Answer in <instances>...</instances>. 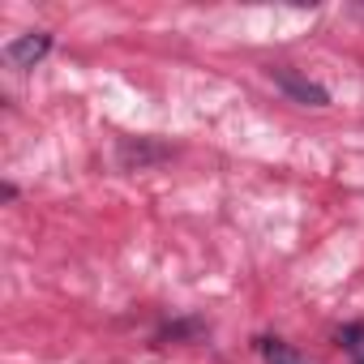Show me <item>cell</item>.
I'll list each match as a JSON object with an SVG mask.
<instances>
[{
  "label": "cell",
  "instance_id": "cell-1",
  "mask_svg": "<svg viewBox=\"0 0 364 364\" xmlns=\"http://www.w3.org/2000/svg\"><path fill=\"white\" fill-rule=\"evenodd\" d=\"M270 77H274V82H279L296 103H304V107H326V103H330V95H326L317 82L300 77V73H296V69H287V65H274V69H270Z\"/></svg>",
  "mask_w": 364,
  "mask_h": 364
},
{
  "label": "cell",
  "instance_id": "cell-2",
  "mask_svg": "<svg viewBox=\"0 0 364 364\" xmlns=\"http://www.w3.org/2000/svg\"><path fill=\"white\" fill-rule=\"evenodd\" d=\"M48 48H52V39L48 35H22V39H14L9 48H5V60L14 65V69H35L43 56H48Z\"/></svg>",
  "mask_w": 364,
  "mask_h": 364
},
{
  "label": "cell",
  "instance_id": "cell-3",
  "mask_svg": "<svg viewBox=\"0 0 364 364\" xmlns=\"http://www.w3.org/2000/svg\"><path fill=\"white\" fill-rule=\"evenodd\" d=\"M257 347H262L266 364H304V360H300V355H296V351H291L287 343H279V338H262Z\"/></svg>",
  "mask_w": 364,
  "mask_h": 364
},
{
  "label": "cell",
  "instance_id": "cell-4",
  "mask_svg": "<svg viewBox=\"0 0 364 364\" xmlns=\"http://www.w3.org/2000/svg\"><path fill=\"white\" fill-rule=\"evenodd\" d=\"M338 343L347 347V355H351L355 364H364V326H343Z\"/></svg>",
  "mask_w": 364,
  "mask_h": 364
}]
</instances>
